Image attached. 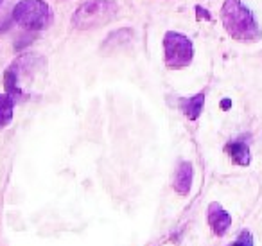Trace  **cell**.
<instances>
[{
    "mask_svg": "<svg viewBox=\"0 0 262 246\" xmlns=\"http://www.w3.org/2000/svg\"><path fill=\"white\" fill-rule=\"evenodd\" d=\"M221 22L226 33L233 40L243 42V44H253L262 36V31L253 13L241 0H225L221 8Z\"/></svg>",
    "mask_w": 262,
    "mask_h": 246,
    "instance_id": "1",
    "label": "cell"
},
{
    "mask_svg": "<svg viewBox=\"0 0 262 246\" xmlns=\"http://www.w3.org/2000/svg\"><path fill=\"white\" fill-rule=\"evenodd\" d=\"M117 13H119V4L115 0H88L72 15V26L79 31L97 29L112 22Z\"/></svg>",
    "mask_w": 262,
    "mask_h": 246,
    "instance_id": "2",
    "label": "cell"
},
{
    "mask_svg": "<svg viewBox=\"0 0 262 246\" xmlns=\"http://www.w3.org/2000/svg\"><path fill=\"white\" fill-rule=\"evenodd\" d=\"M13 20L27 31H43L52 24V11L45 0H20L13 9Z\"/></svg>",
    "mask_w": 262,
    "mask_h": 246,
    "instance_id": "3",
    "label": "cell"
},
{
    "mask_svg": "<svg viewBox=\"0 0 262 246\" xmlns=\"http://www.w3.org/2000/svg\"><path fill=\"white\" fill-rule=\"evenodd\" d=\"M194 45L189 36L176 31H167L164 36V61L171 70H182L192 63Z\"/></svg>",
    "mask_w": 262,
    "mask_h": 246,
    "instance_id": "4",
    "label": "cell"
},
{
    "mask_svg": "<svg viewBox=\"0 0 262 246\" xmlns=\"http://www.w3.org/2000/svg\"><path fill=\"white\" fill-rule=\"evenodd\" d=\"M207 217H208V224H210L212 232L215 235H225L226 230L230 228V224H232V216L219 203H210L208 205Z\"/></svg>",
    "mask_w": 262,
    "mask_h": 246,
    "instance_id": "5",
    "label": "cell"
},
{
    "mask_svg": "<svg viewBox=\"0 0 262 246\" xmlns=\"http://www.w3.org/2000/svg\"><path fill=\"white\" fill-rule=\"evenodd\" d=\"M192 178H194V167L190 162H182L174 173V180H172V187L178 194L187 196L192 187Z\"/></svg>",
    "mask_w": 262,
    "mask_h": 246,
    "instance_id": "6",
    "label": "cell"
},
{
    "mask_svg": "<svg viewBox=\"0 0 262 246\" xmlns=\"http://www.w3.org/2000/svg\"><path fill=\"white\" fill-rule=\"evenodd\" d=\"M225 151L233 163H237V166H250L251 153H250L248 144H244V142H241V140L228 142V144L225 146Z\"/></svg>",
    "mask_w": 262,
    "mask_h": 246,
    "instance_id": "7",
    "label": "cell"
},
{
    "mask_svg": "<svg viewBox=\"0 0 262 246\" xmlns=\"http://www.w3.org/2000/svg\"><path fill=\"white\" fill-rule=\"evenodd\" d=\"M203 105H205V94H196L192 97H182L180 99V108H182L183 115L189 120H196L200 119L201 112H203Z\"/></svg>",
    "mask_w": 262,
    "mask_h": 246,
    "instance_id": "8",
    "label": "cell"
},
{
    "mask_svg": "<svg viewBox=\"0 0 262 246\" xmlns=\"http://www.w3.org/2000/svg\"><path fill=\"white\" fill-rule=\"evenodd\" d=\"M15 113V99L9 94H0V130L9 126Z\"/></svg>",
    "mask_w": 262,
    "mask_h": 246,
    "instance_id": "9",
    "label": "cell"
},
{
    "mask_svg": "<svg viewBox=\"0 0 262 246\" xmlns=\"http://www.w3.org/2000/svg\"><path fill=\"white\" fill-rule=\"evenodd\" d=\"M228 246H253V237H251V234L248 230H243L239 237Z\"/></svg>",
    "mask_w": 262,
    "mask_h": 246,
    "instance_id": "10",
    "label": "cell"
},
{
    "mask_svg": "<svg viewBox=\"0 0 262 246\" xmlns=\"http://www.w3.org/2000/svg\"><path fill=\"white\" fill-rule=\"evenodd\" d=\"M230 105H232V102H230L228 99H225V101L221 102V106H223V108H225V110H226V108H230Z\"/></svg>",
    "mask_w": 262,
    "mask_h": 246,
    "instance_id": "11",
    "label": "cell"
},
{
    "mask_svg": "<svg viewBox=\"0 0 262 246\" xmlns=\"http://www.w3.org/2000/svg\"><path fill=\"white\" fill-rule=\"evenodd\" d=\"M0 4H2V0H0Z\"/></svg>",
    "mask_w": 262,
    "mask_h": 246,
    "instance_id": "12",
    "label": "cell"
}]
</instances>
